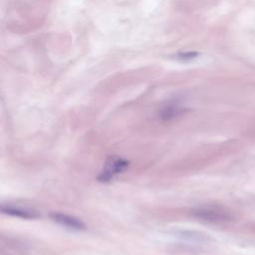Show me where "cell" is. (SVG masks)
I'll list each match as a JSON object with an SVG mask.
<instances>
[{
  "instance_id": "2",
  "label": "cell",
  "mask_w": 255,
  "mask_h": 255,
  "mask_svg": "<svg viewBox=\"0 0 255 255\" xmlns=\"http://www.w3.org/2000/svg\"><path fill=\"white\" fill-rule=\"evenodd\" d=\"M128 166V161L118 156H110L107 158L104 168L98 175V180L102 182L110 181L115 175L125 171Z\"/></svg>"
},
{
  "instance_id": "1",
  "label": "cell",
  "mask_w": 255,
  "mask_h": 255,
  "mask_svg": "<svg viewBox=\"0 0 255 255\" xmlns=\"http://www.w3.org/2000/svg\"><path fill=\"white\" fill-rule=\"evenodd\" d=\"M191 213L198 219L214 223L226 222L231 219V215L228 211L217 206H200L193 209Z\"/></svg>"
},
{
  "instance_id": "4",
  "label": "cell",
  "mask_w": 255,
  "mask_h": 255,
  "mask_svg": "<svg viewBox=\"0 0 255 255\" xmlns=\"http://www.w3.org/2000/svg\"><path fill=\"white\" fill-rule=\"evenodd\" d=\"M185 111V108L182 107L179 103L177 102H171L166 104L165 106H163L161 108V110L159 111L158 115L159 118L164 120V121H169L172 120L176 117H179L180 115H182Z\"/></svg>"
},
{
  "instance_id": "3",
  "label": "cell",
  "mask_w": 255,
  "mask_h": 255,
  "mask_svg": "<svg viewBox=\"0 0 255 255\" xmlns=\"http://www.w3.org/2000/svg\"><path fill=\"white\" fill-rule=\"evenodd\" d=\"M51 217L54 221H56L60 225L65 226L70 229H73V230H84L86 228V225L82 220H80L77 217L68 215V214L54 212L51 214Z\"/></svg>"
},
{
  "instance_id": "6",
  "label": "cell",
  "mask_w": 255,
  "mask_h": 255,
  "mask_svg": "<svg viewBox=\"0 0 255 255\" xmlns=\"http://www.w3.org/2000/svg\"><path fill=\"white\" fill-rule=\"evenodd\" d=\"M198 54L195 52H187V53H182L177 55V58L180 60H191L193 58H195Z\"/></svg>"
},
{
  "instance_id": "5",
  "label": "cell",
  "mask_w": 255,
  "mask_h": 255,
  "mask_svg": "<svg viewBox=\"0 0 255 255\" xmlns=\"http://www.w3.org/2000/svg\"><path fill=\"white\" fill-rule=\"evenodd\" d=\"M1 210H2L3 213H6V214H9V215H12V216L21 217V218H26V219H33V218L39 217V214L36 211L21 208V207H15V206H10V205H7V206L2 205Z\"/></svg>"
}]
</instances>
